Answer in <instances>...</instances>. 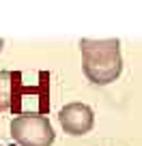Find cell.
I'll use <instances>...</instances> for the list:
<instances>
[{
	"label": "cell",
	"instance_id": "7a4b0ae2",
	"mask_svg": "<svg viewBox=\"0 0 142 146\" xmlns=\"http://www.w3.org/2000/svg\"><path fill=\"white\" fill-rule=\"evenodd\" d=\"M11 137L19 146H52L56 133L45 116L22 114L11 120Z\"/></svg>",
	"mask_w": 142,
	"mask_h": 146
},
{
	"label": "cell",
	"instance_id": "277c9868",
	"mask_svg": "<svg viewBox=\"0 0 142 146\" xmlns=\"http://www.w3.org/2000/svg\"><path fill=\"white\" fill-rule=\"evenodd\" d=\"M2 45H5V41H2V39H0V52H2Z\"/></svg>",
	"mask_w": 142,
	"mask_h": 146
},
{
	"label": "cell",
	"instance_id": "3957f363",
	"mask_svg": "<svg viewBox=\"0 0 142 146\" xmlns=\"http://www.w3.org/2000/svg\"><path fill=\"white\" fill-rule=\"evenodd\" d=\"M58 123L69 135H84L95 125V114L86 103H67L58 112Z\"/></svg>",
	"mask_w": 142,
	"mask_h": 146
},
{
	"label": "cell",
	"instance_id": "6da1fadb",
	"mask_svg": "<svg viewBox=\"0 0 142 146\" xmlns=\"http://www.w3.org/2000/svg\"><path fill=\"white\" fill-rule=\"evenodd\" d=\"M80 52L84 73L97 86L112 84L123 71L119 39H84L80 41Z\"/></svg>",
	"mask_w": 142,
	"mask_h": 146
}]
</instances>
